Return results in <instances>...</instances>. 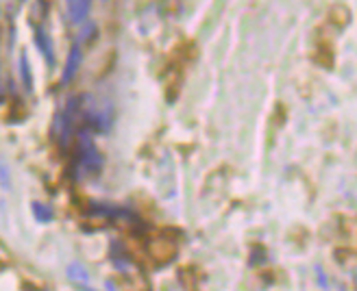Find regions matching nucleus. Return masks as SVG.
I'll return each mask as SVG.
<instances>
[{
	"label": "nucleus",
	"instance_id": "3",
	"mask_svg": "<svg viewBox=\"0 0 357 291\" xmlns=\"http://www.w3.org/2000/svg\"><path fill=\"white\" fill-rule=\"evenodd\" d=\"M35 42H38V48L42 50V54L46 57L48 65L52 68L55 65V52H52V46H50V38L46 35V31L42 26H35Z\"/></svg>",
	"mask_w": 357,
	"mask_h": 291
},
{
	"label": "nucleus",
	"instance_id": "6",
	"mask_svg": "<svg viewBox=\"0 0 357 291\" xmlns=\"http://www.w3.org/2000/svg\"><path fill=\"white\" fill-rule=\"evenodd\" d=\"M68 278H70V281H77V283H83V285L89 281L85 267H83V265H79V263H73V265L68 267Z\"/></svg>",
	"mask_w": 357,
	"mask_h": 291
},
{
	"label": "nucleus",
	"instance_id": "7",
	"mask_svg": "<svg viewBox=\"0 0 357 291\" xmlns=\"http://www.w3.org/2000/svg\"><path fill=\"white\" fill-rule=\"evenodd\" d=\"M31 209H33V215L38 217V222H50V220H52V211H50V207H46V205H42V203H33Z\"/></svg>",
	"mask_w": 357,
	"mask_h": 291
},
{
	"label": "nucleus",
	"instance_id": "9",
	"mask_svg": "<svg viewBox=\"0 0 357 291\" xmlns=\"http://www.w3.org/2000/svg\"><path fill=\"white\" fill-rule=\"evenodd\" d=\"M0 94H3V77H0Z\"/></svg>",
	"mask_w": 357,
	"mask_h": 291
},
{
	"label": "nucleus",
	"instance_id": "8",
	"mask_svg": "<svg viewBox=\"0 0 357 291\" xmlns=\"http://www.w3.org/2000/svg\"><path fill=\"white\" fill-rule=\"evenodd\" d=\"M0 187L3 189H11V172H9V168H7V163L0 159Z\"/></svg>",
	"mask_w": 357,
	"mask_h": 291
},
{
	"label": "nucleus",
	"instance_id": "4",
	"mask_svg": "<svg viewBox=\"0 0 357 291\" xmlns=\"http://www.w3.org/2000/svg\"><path fill=\"white\" fill-rule=\"evenodd\" d=\"M68 9H66V13H68V17L73 20L75 24H81L83 20H85V15L89 13V3H68L66 5Z\"/></svg>",
	"mask_w": 357,
	"mask_h": 291
},
{
	"label": "nucleus",
	"instance_id": "1",
	"mask_svg": "<svg viewBox=\"0 0 357 291\" xmlns=\"http://www.w3.org/2000/svg\"><path fill=\"white\" fill-rule=\"evenodd\" d=\"M79 148H77V159L73 161V168L77 170V176H87V174H94L100 170V155L98 148L94 146V137L87 129H81L79 135Z\"/></svg>",
	"mask_w": 357,
	"mask_h": 291
},
{
	"label": "nucleus",
	"instance_id": "2",
	"mask_svg": "<svg viewBox=\"0 0 357 291\" xmlns=\"http://www.w3.org/2000/svg\"><path fill=\"white\" fill-rule=\"evenodd\" d=\"M81 59H83V50H81V42H77V44H73V48H70V52H68L66 68H63V79H61L63 85H68L70 81L75 79L77 70L81 65Z\"/></svg>",
	"mask_w": 357,
	"mask_h": 291
},
{
	"label": "nucleus",
	"instance_id": "5",
	"mask_svg": "<svg viewBox=\"0 0 357 291\" xmlns=\"http://www.w3.org/2000/svg\"><path fill=\"white\" fill-rule=\"evenodd\" d=\"M20 77H22V83L24 87L29 89V92H33V74H31V65H29V57H26V52L20 54Z\"/></svg>",
	"mask_w": 357,
	"mask_h": 291
}]
</instances>
